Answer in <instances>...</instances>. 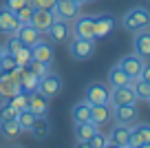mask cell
<instances>
[{
  "label": "cell",
  "mask_w": 150,
  "mask_h": 148,
  "mask_svg": "<svg viewBox=\"0 0 150 148\" xmlns=\"http://www.w3.org/2000/svg\"><path fill=\"white\" fill-rule=\"evenodd\" d=\"M33 7L31 5V0H5V7H7V9H9V11H13V14H16V11H18V9H22V7Z\"/></svg>",
  "instance_id": "d590c367"
},
{
  "label": "cell",
  "mask_w": 150,
  "mask_h": 148,
  "mask_svg": "<svg viewBox=\"0 0 150 148\" xmlns=\"http://www.w3.org/2000/svg\"><path fill=\"white\" fill-rule=\"evenodd\" d=\"M53 11H55V16L60 20H66V22H69V20H75L80 16V5L73 2V0H57Z\"/></svg>",
  "instance_id": "8fae6325"
},
{
  "label": "cell",
  "mask_w": 150,
  "mask_h": 148,
  "mask_svg": "<svg viewBox=\"0 0 150 148\" xmlns=\"http://www.w3.org/2000/svg\"><path fill=\"white\" fill-rule=\"evenodd\" d=\"M108 84L110 86H124V84H130V78L124 73V69L119 64H115L108 71Z\"/></svg>",
  "instance_id": "4316f807"
},
{
  "label": "cell",
  "mask_w": 150,
  "mask_h": 148,
  "mask_svg": "<svg viewBox=\"0 0 150 148\" xmlns=\"http://www.w3.org/2000/svg\"><path fill=\"white\" fill-rule=\"evenodd\" d=\"M124 27L128 31H139V29H148L150 27V11L146 7H135L124 16Z\"/></svg>",
  "instance_id": "6da1fadb"
},
{
  "label": "cell",
  "mask_w": 150,
  "mask_h": 148,
  "mask_svg": "<svg viewBox=\"0 0 150 148\" xmlns=\"http://www.w3.org/2000/svg\"><path fill=\"white\" fill-rule=\"evenodd\" d=\"M112 29H115V18L108 14H99L95 18V40L97 38H106Z\"/></svg>",
  "instance_id": "44dd1931"
},
{
  "label": "cell",
  "mask_w": 150,
  "mask_h": 148,
  "mask_svg": "<svg viewBox=\"0 0 150 148\" xmlns=\"http://www.w3.org/2000/svg\"><path fill=\"white\" fill-rule=\"evenodd\" d=\"M71 117H73L75 124H77V122H88L91 120V102H88V100L77 102L73 106V111H71Z\"/></svg>",
  "instance_id": "cb8c5ba5"
},
{
  "label": "cell",
  "mask_w": 150,
  "mask_h": 148,
  "mask_svg": "<svg viewBox=\"0 0 150 148\" xmlns=\"http://www.w3.org/2000/svg\"><path fill=\"white\" fill-rule=\"evenodd\" d=\"M20 46H24V44H22V42H20V38H18V36H16V33H13V36H9V42H7V49H5V51L13 56V53L18 51Z\"/></svg>",
  "instance_id": "8d00e7d4"
},
{
  "label": "cell",
  "mask_w": 150,
  "mask_h": 148,
  "mask_svg": "<svg viewBox=\"0 0 150 148\" xmlns=\"http://www.w3.org/2000/svg\"><path fill=\"white\" fill-rule=\"evenodd\" d=\"M18 91H20V82L13 78V73H0V97L9 100Z\"/></svg>",
  "instance_id": "ac0fdd59"
},
{
  "label": "cell",
  "mask_w": 150,
  "mask_h": 148,
  "mask_svg": "<svg viewBox=\"0 0 150 148\" xmlns=\"http://www.w3.org/2000/svg\"><path fill=\"white\" fill-rule=\"evenodd\" d=\"M144 58L141 56H137V53H128V56H124L122 60H119V66L124 69V73L128 75V78H139V73H141V69H144Z\"/></svg>",
  "instance_id": "9c48e42d"
},
{
  "label": "cell",
  "mask_w": 150,
  "mask_h": 148,
  "mask_svg": "<svg viewBox=\"0 0 150 148\" xmlns=\"http://www.w3.org/2000/svg\"><path fill=\"white\" fill-rule=\"evenodd\" d=\"M139 78H141V80H146V82H150V64H144V69H141Z\"/></svg>",
  "instance_id": "ab89813d"
},
{
  "label": "cell",
  "mask_w": 150,
  "mask_h": 148,
  "mask_svg": "<svg viewBox=\"0 0 150 148\" xmlns=\"http://www.w3.org/2000/svg\"><path fill=\"white\" fill-rule=\"evenodd\" d=\"M57 20L55 11L53 9H33V18H31V24L38 29L40 33H47L49 27Z\"/></svg>",
  "instance_id": "52a82bcc"
},
{
  "label": "cell",
  "mask_w": 150,
  "mask_h": 148,
  "mask_svg": "<svg viewBox=\"0 0 150 148\" xmlns=\"http://www.w3.org/2000/svg\"><path fill=\"white\" fill-rule=\"evenodd\" d=\"M13 58H16V64L18 66H27L31 62V46H20L18 51L13 53Z\"/></svg>",
  "instance_id": "4dcf8cb0"
},
{
  "label": "cell",
  "mask_w": 150,
  "mask_h": 148,
  "mask_svg": "<svg viewBox=\"0 0 150 148\" xmlns=\"http://www.w3.org/2000/svg\"><path fill=\"white\" fill-rule=\"evenodd\" d=\"M38 86H40V78L38 75H33L31 71H24V75L20 78V91L22 93H35Z\"/></svg>",
  "instance_id": "484cf974"
},
{
  "label": "cell",
  "mask_w": 150,
  "mask_h": 148,
  "mask_svg": "<svg viewBox=\"0 0 150 148\" xmlns=\"http://www.w3.org/2000/svg\"><path fill=\"white\" fill-rule=\"evenodd\" d=\"M112 117H117V120L124 122V124H130V122H135V117H137V106H135V104H122V106H115V108H112Z\"/></svg>",
  "instance_id": "7402d4cb"
},
{
  "label": "cell",
  "mask_w": 150,
  "mask_h": 148,
  "mask_svg": "<svg viewBox=\"0 0 150 148\" xmlns=\"http://www.w3.org/2000/svg\"><path fill=\"white\" fill-rule=\"evenodd\" d=\"M0 133H2V137L7 139H16L20 133H22V128H20L18 120H0Z\"/></svg>",
  "instance_id": "d4e9b609"
},
{
  "label": "cell",
  "mask_w": 150,
  "mask_h": 148,
  "mask_svg": "<svg viewBox=\"0 0 150 148\" xmlns=\"http://www.w3.org/2000/svg\"><path fill=\"white\" fill-rule=\"evenodd\" d=\"M146 102H148V104H150V97H148V100H146Z\"/></svg>",
  "instance_id": "7bdbcfd3"
},
{
  "label": "cell",
  "mask_w": 150,
  "mask_h": 148,
  "mask_svg": "<svg viewBox=\"0 0 150 148\" xmlns=\"http://www.w3.org/2000/svg\"><path fill=\"white\" fill-rule=\"evenodd\" d=\"M112 104L106 102V104H91V122H95L97 126L106 124V122L112 120Z\"/></svg>",
  "instance_id": "9a60e30c"
},
{
  "label": "cell",
  "mask_w": 150,
  "mask_h": 148,
  "mask_svg": "<svg viewBox=\"0 0 150 148\" xmlns=\"http://www.w3.org/2000/svg\"><path fill=\"white\" fill-rule=\"evenodd\" d=\"M130 86H132V91H135L137 100H148L150 97V82H146V80H141V78H132Z\"/></svg>",
  "instance_id": "83f0119b"
},
{
  "label": "cell",
  "mask_w": 150,
  "mask_h": 148,
  "mask_svg": "<svg viewBox=\"0 0 150 148\" xmlns=\"http://www.w3.org/2000/svg\"><path fill=\"white\" fill-rule=\"evenodd\" d=\"M135 53L141 58H150V31L148 29L135 31Z\"/></svg>",
  "instance_id": "ffe728a7"
},
{
  "label": "cell",
  "mask_w": 150,
  "mask_h": 148,
  "mask_svg": "<svg viewBox=\"0 0 150 148\" xmlns=\"http://www.w3.org/2000/svg\"><path fill=\"white\" fill-rule=\"evenodd\" d=\"M38 91L42 93L47 100H53V97L60 95L62 91V78L57 73H51V71H47V73L40 78V86H38Z\"/></svg>",
  "instance_id": "3957f363"
},
{
  "label": "cell",
  "mask_w": 150,
  "mask_h": 148,
  "mask_svg": "<svg viewBox=\"0 0 150 148\" xmlns=\"http://www.w3.org/2000/svg\"><path fill=\"white\" fill-rule=\"evenodd\" d=\"M86 100L91 104H106L110 102V88L108 84H102V82H91L86 86Z\"/></svg>",
  "instance_id": "8992f818"
},
{
  "label": "cell",
  "mask_w": 150,
  "mask_h": 148,
  "mask_svg": "<svg viewBox=\"0 0 150 148\" xmlns=\"http://www.w3.org/2000/svg\"><path fill=\"white\" fill-rule=\"evenodd\" d=\"M31 58L38 62H42V64L51 66L53 60H55V51H53V44L47 40H38L35 44L31 46Z\"/></svg>",
  "instance_id": "5b68a950"
},
{
  "label": "cell",
  "mask_w": 150,
  "mask_h": 148,
  "mask_svg": "<svg viewBox=\"0 0 150 148\" xmlns=\"http://www.w3.org/2000/svg\"><path fill=\"white\" fill-rule=\"evenodd\" d=\"M29 133H31L35 139H44V137H47V135L51 133V122L47 120V115H38Z\"/></svg>",
  "instance_id": "603a6c76"
},
{
  "label": "cell",
  "mask_w": 150,
  "mask_h": 148,
  "mask_svg": "<svg viewBox=\"0 0 150 148\" xmlns=\"http://www.w3.org/2000/svg\"><path fill=\"white\" fill-rule=\"evenodd\" d=\"M137 95L132 91L130 84H124V86H112L110 91V104L112 106H122V104H135Z\"/></svg>",
  "instance_id": "ba28073f"
},
{
  "label": "cell",
  "mask_w": 150,
  "mask_h": 148,
  "mask_svg": "<svg viewBox=\"0 0 150 148\" xmlns=\"http://www.w3.org/2000/svg\"><path fill=\"white\" fill-rule=\"evenodd\" d=\"M69 51L73 60H88L91 56L95 53V40H88V38H77L75 36L69 44Z\"/></svg>",
  "instance_id": "7a4b0ae2"
},
{
  "label": "cell",
  "mask_w": 150,
  "mask_h": 148,
  "mask_svg": "<svg viewBox=\"0 0 150 148\" xmlns=\"http://www.w3.org/2000/svg\"><path fill=\"white\" fill-rule=\"evenodd\" d=\"M35 117H38V115H33L29 108H24V111L18 113V117H16V120H18V124H20V128H22V133H29V130H31V126H33V122H35Z\"/></svg>",
  "instance_id": "f1b7e54d"
},
{
  "label": "cell",
  "mask_w": 150,
  "mask_h": 148,
  "mask_svg": "<svg viewBox=\"0 0 150 148\" xmlns=\"http://www.w3.org/2000/svg\"><path fill=\"white\" fill-rule=\"evenodd\" d=\"M128 142H130V126L124 124V122H119V124L112 128L110 139H106V146H122V148H126Z\"/></svg>",
  "instance_id": "4fadbf2b"
},
{
  "label": "cell",
  "mask_w": 150,
  "mask_h": 148,
  "mask_svg": "<svg viewBox=\"0 0 150 148\" xmlns=\"http://www.w3.org/2000/svg\"><path fill=\"white\" fill-rule=\"evenodd\" d=\"M13 117H18V111H16V108L5 100L2 106H0V120H13Z\"/></svg>",
  "instance_id": "e575fe53"
},
{
  "label": "cell",
  "mask_w": 150,
  "mask_h": 148,
  "mask_svg": "<svg viewBox=\"0 0 150 148\" xmlns=\"http://www.w3.org/2000/svg\"><path fill=\"white\" fill-rule=\"evenodd\" d=\"M27 108L33 113V115H47V113H49V100L40 91L29 93V106Z\"/></svg>",
  "instance_id": "d6986e66"
},
{
  "label": "cell",
  "mask_w": 150,
  "mask_h": 148,
  "mask_svg": "<svg viewBox=\"0 0 150 148\" xmlns=\"http://www.w3.org/2000/svg\"><path fill=\"white\" fill-rule=\"evenodd\" d=\"M71 31H73V36H77V38L95 40V18L93 16H77V18L73 20Z\"/></svg>",
  "instance_id": "277c9868"
},
{
  "label": "cell",
  "mask_w": 150,
  "mask_h": 148,
  "mask_svg": "<svg viewBox=\"0 0 150 148\" xmlns=\"http://www.w3.org/2000/svg\"><path fill=\"white\" fill-rule=\"evenodd\" d=\"M16 18H18L20 24H31V18H33V7H22V9L16 11Z\"/></svg>",
  "instance_id": "d6a6232c"
},
{
  "label": "cell",
  "mask_w": 150,
  "mask_h": 148,
  "mask_svg": "<svg viewBox=\"0 0 150 148\" xmlns=\"http://www.w3.org/2000/svg\"><path fill=\"white\" fill-rule=\"evenodd\" d=\"M7 102L11 104V106L16 108V111H24V108L29 106V93H22V91H18V93H13V95L7 100Z\"/></svg>",
  "instance_id": "f546056e"
},
{
  "label": "cell",
  "mask_w": 150,
  "mask_h": 148,
  "mask_svg": "<svg viewBox=\"0 0 150 148\" xmlns=\"http://www.w3.org/2000/svg\"><path fill=\"white\" fill-rule=\"evenodd\" d=\"M27 69L31 71L33 75H38V78H42V75H44V73L49 71V66H47V64H42V62H38V60H33V58H31V62L27 64Z\"/></svg>",
  "instance_id": "836d02e7"
},
{
  "label": "cell",
  "mask_w": 150,
  "mask_h": 148,
  "mask_svg": "<svg viewBox=\"0 0 150 148\" xmlns=\"http://www.w3.org/2000/svg\"><path fill=\"white\" fill-rule=\"evenodd\" d=\"M2 53H5V49H2V46H0V60H2Z\"/></svg>",
  "instance_id": "b9f144b4"
},
{
  "label": "cell",
  "mask_w": 150,
  "mask_h": 148,
  "mask_svg": "<svg viewBox=\"0 0 150 148\" xmlns=\"http://www.w3.org/2000/svg\"><path fill=\"white\" fill-rule=\"evenodd\" d=\"M57 0H31L33 9H53Z\"/></svg>",
  "instance_id": "f35d334b"
},
{
  "label": "cell",
  "mask_w": 150,
  "mask_h": 148,
  "mask_svg": "<svg viewBox=\"0 0 150 148\" xmlns=\"http://www.w3.org/2000/svg\"><path fill=\"white\" fill-rule=\"evenodd\" d=\"M128 146L150 148V124H137L135 128H130V142H128Z\"/></svg>",
  "instance_id": "7c38bea8"
},
{
  "label": "cell",
  "mask_w": 150,
  "mask_h": 148,
  "mask_svg": "<svg viewBox=\"0 0 150 148\" xmlns=\"http://www.w3.org/2000/svg\"><path fill=\"white\" fill-rule=\"evenodd\" d=\"M95 133H99V126L95 124V122H91V120L75 124V137H77V144H82V146H86L88 139L93 137Z\"/></svg>",
  "instance_id": "2e32d148"
},
{
  "label": "cell",
  "mask_w": 150,
  "mask_h": 148,
  "mask_svg": "<svg viewBox=\"0 0 150 148\" xmlns=\"http://www.w3.org/2000/svg\"><path fill=\"white\" fill-rule=\"evenodd\" d=\"M86 146H91V148H102V146H106V139H104L102 133H95L93 137L88 139V144H86Z\"/></svg>",
  "instance_id": "74e56055"
},
{
  "label": "cell",
  "mask_w": 150,
  "mask_h": 148,
  "mask_svg": "<svg viewBox=\"0 0 150 148\" xmlns=\"http://www.w3.org/2000/svg\"><path fill=\"white\" fill-rule=\"evenodd\" d=\"M47 36L51 38V42H55V44H64V42H69V38H71V27H69V22L57 18L55 22L49 27Z\"/></svg>",
  "instance_id": "30bf717a"
},
{
  "label": "cell",
  "mask_w": 150,
  "mask_h": 148,
  "mask_svg": "<svg viewBox=\"0 0 150 148\" xmlns=\"http://www.w3.org/2000/svg\"><path fill=\"white\" fill-rule=\"evenodd\" d=\"M73 2H77V5L82 7V5H86V2H88V0H73Z\"/></svg>",
  "instance_id": "60d3db41"
},
{
  "label": "cell",
  "mask_w": 150,
  "mask_h": 148,
  "mask_svg": "<svg viewBox=\"0 0 150 148\" xmlns=\"http://www.w3.org/2000/svg\"><path fill=\"white\" fill-rule=\"evenodd\" d=\"M18 27H20V22H18V18H16V14L2 5L0 7V33L13 36V33L18 31Z\"/></svg>",
  "instance_id": "5bb4252c"
},
{
  "label": "cell",
  "mask_w": 150,
  "mask_h": 148,
  "mask_svg": "<svg viewBox=\"0 0 150 148\" xmlns=\"http://www.w3.org/2000/svg\"><path fill=\"white\" fill-rule=\"evenodd\" d=\"M16 36L20 38V42H22L24 46H33L38 40H42V33L38 31L33 24H20L18 31H16Z\"/></svg>",
  "instance_id": "e0dca14e"
},
{
  "label": "cell",
  "mask_w": 150,
  "mask_h": 148,
  "mask_svg": "<svg viewBox=\"0 0 150 148\" xmlns=\"http://www.w3.org/2000/svg\"><path fill=\"white\" fill-rule=\"evenodd\" d=\"M16 66H18V64H16V58L5 51V53H2V60H0V73H11Z\"/></svg>",
  "instance_id": "1f68e13d"
}]
</instances>
